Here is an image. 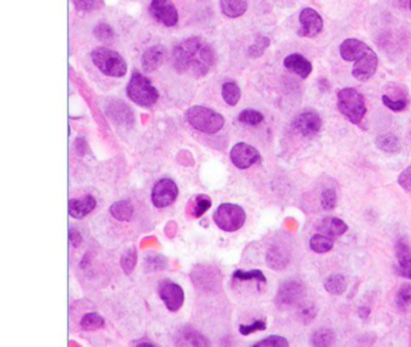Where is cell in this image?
Instances as JSON below:
<instances>
[{
    "label": "cell",
    "instance_id": "15",
    "mask_svg": "<svg viewBox=\"0 0 411 347\" xmlns=\"http://www.w3.org/2000/svg\"><path fill=\"white\" fill-rule=\"evenodd\" d=\"M284 65L288 72H293V74L300 76L304 80L308 79L310 74L313 72V64L303 54H288L284 59Z\"/></svg>",
    "mask_w": 411,
    "mask_h": 347
},
{
    "label": "cell",
    "instance_id": "22",
    "mask_svg": "<svg viewBox=\"0 0 411 347\" xmlns=\"http://www.w3.org/2000/svg\"><path fill=\"white\" fill-rule=\"evenodd\" d=\"M221 10L227 17L238 18L245 14L247 0H221Z\"/></svg>",
    "mask_w": 411,
    "mask_h": 347
},
{
    "label": "cell",
    "instance_id": "42",
    "mask_svg": "<svg viewBox=\"0 0 411 347\" xmlns=\"http://www.w3.org/2000/svg\"><path fill=\"white\" fill-rule=\"evenodd\" d=\"M398 183H399V186L404 191L411 193V165L410 167H408L407 169L403 170L402 173L399 174Z\"/></svg>",
    "mask_w": 411,
    "mask_h": 347
},
{
    "label": "cell",
    "instance_id": "1",
    "mask_svg": "<svg viewBox=\"0 0 411 347\" xmlns=\"http://www.w3.org/2000/svg\"><path fill=\"white\" fill-rule=\"evenodd\" d=\"M174 68L180 74L194 77L206 76L214 65V49L201 38H188L174 49Z\"/></svg>",
    "mask_w": 411,
    "mask_h": 347
},
{
    "label": "cell",
    "instance_id": "30",
    "mask_svg": "<svg viewBox=\"0 0 411 347\" xmlns=\"http://www.w3.org/2000/svg\"><path fill=\"white\" fill-rule=\"evenodd\" d=\"M104 318L97 312H88L81 320V327L85 330H97L103 328Z\"/></svg>",
    "mask_w": 411,
    "mask_h": 347
},
{
    "label": "cell",
    "instance_id": "17",
    "mask_svg": "<svg viewBox=\"0 0 411 347\" xmlns=\"http://www.w3.org/2000/svg\"><path fill=\"white\" fill-rule=\"evenodd\" d=\"M97 206V201L92 196H86L80 199H70L69 204H68V210H69V215L72 217L81 218L86 217L87 215H90Z\"/></svg>",
    "mask_w": 411,
    "mask_h": 347
},
{
    "label": "cell",
    "instance_id": "41",
    "mask_svg": "<svg viewBox=\"0 0 411 347\" xmlns=\"http://www.w3.org/2000/svg\"><path fill=\"white\" fill-rule=\"evenodd\" d=\"M185 339H187L188 344L193 345V346H204V345H209V341H206L204 337H201V334L194 332V330H187L185 332Z\"/></svg>",
    "mask_w": 411,
    "mask_h": 347
},
{
    "label": "cell",
    "instance_id": "33",
    "mask_svg": "<svg viewBox=\"0 0 411 347\" xmlns=\"http://www.w3.org/2000/svg\"><path fill=\"white\" fill-rule=\"evenodd\" d=\"M238 118L245 125H258L263 122L264 116L261 112L252 110V109H246L244 111L240 112Z\"/></svg>",
    "mask_w": 411,
    "mask_h": 347
},
{
    "label": "cell",
    "instance_id": "7",
    "mask_svg": "<svg viewBox=\"0 0 411 347\" xmlns=\"http://www.w3.org/2000/svg\"><path fill=\"white\" fill-rule=\"evenodd\" d=\"M307 288L300 280H287L280 286L275 303L280 309L298 307L305 298Z\"/></svg>",
    "mask_w": 411,
    "mask_h": 347
},
{
    "label": "cell",
    "instance_id": "5",
    "mask_svg": "<svg viewBox=\"0 0 411 347\" xmlns=\"http://www.w3.org/2000/svg\"><path fill=\"white\" fill-rule=\"evenodd\" d=\"M127 94L132 102L143 107H153L160 98L156 87L140 72H134L127 86Z\"/></svg>",
    "mask_w": 411,
    "mask_h": 347
},
{
    "label": "cell",
    "instance_id": "28",
    "mask_svg": "<svg viewBox=\"0 0 411 347\" xmlns=\"http://www.w3.org/2000/svg\"><path fill=\"white\" fill-rule=\"evenodd\" d=\"M335 343V334L333 330L322 328L313 334L311 345L316 347L332 346Z\"/></svg>",
    "mask_w": 411,
    "mask_h": 347
},
{
    "label": "cell",
    "instance_id": "29",
    "mask_svg": "<svg viewBox=\"0 0 411 347\" xmlns=\"http://www.w3.org/2000/svg\"><path fill=\"white\" fill-rule=\"evenodd\" d=\"M396 305L401 311H407L411 307V284H403L396 294Z\"/></svg>",
    "mask_w": 411,
    "mask_h": 347
},
{
    "label": "cell",
    "instance_id": "3",
    "mask_svg": "<svg viewBox=\"0 0 411 347\" xmlns=\"http://www.w3.org/2000/svg\"><path fill=\"white\" fill-rule=\"evenodd\" d=\"M186 118L193 128L206 134L217 133L224 125V116L201 105L188 109Z\"/></svg>",
    "mask_w": 411,
    "mask_h": 347
},
{
    "label": "cell",
    "instance_id": "23",
    "mask_svg": "<svg viewBox=\"0 0 411 347\" xmlns=\"http://www.w3.org/2000/svg\"><path fill=\"white\" fill-rule=\"evenodd\" d=\"M375 145L381 151L386 153H397L401 151V141L394 134L386 133L379 135L375 140Z\"/></svg>",
    "mask_w": 411,
    "mask_h": 347
},
{
    "label": "cell",
    "instance_id": "21",
    "mask_svg": "<svg viewBox=\"0 0 411 347\" xmlns=\"http://www.w3.org/2000/svg\"><path fill=\"white\" fill-rule=\"evenodd\" d=\"M211 208V199L206 194H197L189 201L187 213L191 217L199 218Z\"/></svg>",
    "mask_w": 411,
    "mask_h": 347
},
{
    "label": "cell",
    "instance_id": "45",
    "mask_svg": "<svg viewBox=\"0 0 411 347\" xmlns=\"http://www.w3.org/2000/svg\"><path fill=\"white\" fill-rule=\"evenodd\" d=\"M69 240H70L72 247H79L81 245V242H82V236L75 229H70L69 231Z\"/></svg>",
    "mask_w": 411,
    "mask_h": 347
},
{
    "label": "cell",
    "instance_id": "2",
    "mask_svg": "<svg viewBox=\"0 0 411 347\" xmlns=\"http://www.w3.org/2000/svg\"><path fill=\"white\" fill-rule=\"evenodd\" d=\"M338 109L353 125H359L366 114V102L362 94L353 88L338 91Z\"/></svg>",
    "mask_w": 411,
    "mask_h": 347
},
{
    "label": "cell",
    "instance_id": "35",
    "mask_svg": "<svg viewBox=\"0 0 411 347\" xmlns=\"http://www.w3.org/2000/svg\"><path fill=\"white\" fill-rule=\"evenodd\" d=\"M336 201H338V196H336V192H335V190H333V188H327V190L322 192V209L326 210V211H332V210H334L335 206H336Z\"/></svg>",
    "mask_w": 411,
    "mask_h": 347
},
{
    "label": "cell",
    "instance_id": "31",
    "mask_svg": "<svg viewBox=\"0 0 411 347\" xmlns=\"http://www.w3.org/2000/svg\"><path fill=\"white\" fill-rule=\"evenodd\" d=\"M137 261H138V251H137L134 246H132L122 256L121 267L123 272L125 274H132L134 270L135 265H137Z\"/></svg>",
    "mask_w": 411,
    "mask_h": 347
},
{
    "label": "cell",
    "instance_id": "34",
    "mask_svg": "<svg viewBox=\"0 0 411 347\" xmlns=\"http://www.w3.org/2000/svg\"><path fill=\"white\" fill-rule=\"evenodd\" d=\"M270 45V40L267 36H258L256 39L255 44L251 45L249 49V56L252 58H258L265 52Z\"/></svg>",
    "mask_w": 411,
    "mask_h": 347
},
{
    "label": "cell",
    "instance_id": "8",
    "mask_svg": "<svg viewBox=\"0 0 411 347\" xmlns=\"http://www.w3.org/2000/svg\"><path fill=\"white\" fill-rule=\"evenodd\" d=\"M178 196H179V188L176 186V183L170 178H163L153 186L151 201L156 208L163 209L173 204Z\"/></svg>",
    "mask_w": 411,
    "mask_h": 347
},
{
    "label": "cell",
    "instance_id": "20",
    "mask_svg": "<svg viewBox=\"0 0 411 347\" xmlns=\"http://www.w3.org/2000/svg\"><path fill=\"white\" fill-rule=\"evenodd\" d=\"M290 262V252L282 246H273L267 252V264L269 268L280 272Z\"/></svg>",
    "mask_w": 411,
    "mask_h": 347
},
{
    "label": "cell",
    "instance_id": "38",
    "mask_svg": "<svg viewBox=\"0 0 411 347\" xmlns=\"http://www.w3.org/2000/svg\"><path fill=\"white\" fill-rule=\"evenodd\" d=\"M146 264V269L148 272H161L164 268H166V259H163L161 256H151L145 261Z\"/></svg>",
    "mask_w": 411,
    "mask_h": 347
},
{
    "label": "cell",
    "instance_id": "47",
    "mask_svg": "<svg viewBox=\"0 0 411 347\" xmlns=\"http://www.w3.org/2000/svg\"><path fill=\"white\" fill-rule=\"evenodd\" d=\"M409 8H410V11H411V0H409Z\"/></svg>",
    "mask_w": 411,
    "mask_h": 347
},
{
    "label": "cell",
    "instance_id": "27",
    "mask_svg": "<svg viewBox=\"0 0 411 347\" xmlns=\"http://www.w3.org/2000/svg\"><path fill=\"white\" fill-rule=\"evenodd\" d=\"M222 98L231 107H235L242 98V91L235 82L229 81L222 86Z\"/></svg>",
    "mask_w": 411,
    "mask_h": 347
},
{
    "label": "cell",
    "instance_id": "10",
    "mask_svg": "<svg viewBox=\"0 0 411 347\" xmlns=\"http://www.w3.org/2000/svg\"><path fill=\"white\" fill-rule=\"evenodd\" d=\"M158 294L169 311H179L185 303L183 289L181 286L171 281H163L158 287Z\"/></svg>",
    "mask_w": 411,
    "mask_h": 347
},
{
    "label": "cell",
    "instance_id": "6",
    "mask_svg": "<svg viewBox=\"0 0 411 347\" xmlns=\"http://www.w3.org/2000/svg\"><path fill=\"white\" fill-rule=\"evenodd\" d=\"M246 214L242 206L231 203L219 205L214 214V222L221 231L233 233L244 226Z\"/></svg>",
    "mask_w": 411,
    "mask_h": 347
},
{
    "label": "cell",
    "instance_id": "24",
    "mask_svg": "<svg viewBox=\"0 0 411 347\" xmlns=\"http://www.w3.org/2000/svg\"><path fill=\"white\" fill-rule=\"evenodd\" d=\"M325 289L328 293L333 294V295H341L348 289V281L341 274H333V275L328 276L325 281Z\"/></svg>",
    "mask_w": 411,
    "mask_h": 347
},
{
    "label": "cell",
    "instance_id": "9",
    "mask_svg": "<svg viewBox=\"0 0 411 347\" xmlns=\"http://www.w3.org/2000/svg\"><path fill=\"white\" fill-rule=\"evenodd\" d=\"M378 64H379L378 54L371 47H368L355 61V65L352 68L353 77L357 81H361V82L371 80V77L375 75L376 70H378Z\"/></svg>",
    "mask_w": 411,
    "mask_h": 347
},
{
    "label": "cell",
    "instance_id": "18",
    "mask_svg": "<svg viewBox=\"0 0 411 347\" xmlns=\"http://www.w3.org/2000/svg\"><path fill=\"white\" fill-rule=\"evenodd\" d=\"M398 259V274L411 280V247L404 240H399L396 245Z\"/></svg>",
    "mask_w": 411,
    "mask_h": 347
},
{
    "label": "cell",
    "instance_id": "12",
    "mask_svg": "<svg viewBox=\"0 0 411 347\" xmlns=\"http://www.w3.org/2000/svg\"><path fill=\"white\" fill-rule=\"evenodd\" d=\"M261 160L258 150L249 144L238 143L231 150V160L239 169H247Z\"/></svg>",
    "mask_w": 411,
    "mask_h": 347
},
{
    "label": "cell",
    "instance_id": "39",
    "mask_svg": "<svg viewBox=\"0 0 411 347\" xmlns=\"http://www.w3.org/2000/svg\"><path fill=\"white\" fill-rule=\"evenodd\" d=\"M382 102H384V105L386 107H389V110H392L394 112H399L403 111V110H405V107H407L408 102L405 100H403V99H399V100H394V99H391V97L389 95H386L384 94L382 97Z\"/></svg>",
    "mask_w": 411,
    "mask_h": 347
},
{
    "label": "cell",
    "instance_id": "14",
    "mask_svg": "<svg viewBox=\"0 0 411 347\" xmlns=\"http://www.w3.org/2000/svg\"><path fill=\"white\" fill-rule=\"evenodd\" d=\"M292 127L295 128L298 133L304 135V137H311L318 134L322 128L321 117L318 114L313 111L302 112L295 117Z\"/></svg>",
    "mask_w": 411,
    "mask_h": 347
},
{
    "label": "cell",
    "instance_id": "46",
    "mask_svg": "<svg viewBox=\"0 0 411 347\" xmlns=\"http://www.w3.org/2000/svg\"><path fill=\"white\" fill-rule=\"evenodd\" d=\"M371 314V309L369 307H361L358 309V316L361 318H366Z\"/></svg>",
    "mask_w": 411,
    "mask_h": 347
},
{
    "label": "cell",
    "instance_id": "32",
    "mask_svg": "<svg viewBox=\"0 0 411 347\" xmlns=\"http://www.w3.org/2000/svg\"><path fill=\"white\" fill-rule=\"evenodd\" d=\"M233 277L239 281H257L258 284H265L267 279L263 272L258 269H254L251 272H244V270H237L233 274Z\"/></svg>",
    "mask_w": 411,
    "mask_h": 347
},
{
    "label": "cell",
    "instance_id": "37",
    "mask_svg": "<svg viewBox=\"0 0 411 347\" xmlns=\"http://www.w3.org/2000/svg\"><path fill=\"white\" fill-rule=\"evenodd\" d=\"M72 3L75 5L77 10L84 13H91L103 6V0H72Z\"/></svg>",
    "mask_w": 411,
    "mask_h": 347
},
{
    "label": "cell",
    "instance_id": "40",
    "mask_svg": "<svg viewBox=\"0 0 411 347\" xmlns=\"http://www.w3.org/2000/svg\"><path fill=\"white\" fill-rule=\"evenodd\" d=\"M267 330V323L264 321H255L252 325H242L239 327V332L242 335H250V334L256 333V332H262V330Z\"/></svg>",
    "mask_w": 411,
    "mask_h": 347
},
{
    "label": "cell",
    "instance_id": "36",
    "mask_svg": "<svg viewBox=\"0 0 411 347\" xmlns=\"http://www.w3.org/2000/svg\"><path fill=\"white\" fill-rule=\"evenodd\" d=\"M254 346L257 347H288L290 343L287 341L286 338L280 337V335H270L268 338L261 340L258 343H256Z\"/></svg>",
    "mask_w": 411,
    "mask_h": 347
},
{
    "label": "cell",
    "instance_id": "25",
    "mask_svg": "<svg viewBox=\"0 0 411 347\" xmlns=\"http://www.w3.org/2000/svg\"><path fill=\"white\" fill-rule=\"evenodd\" d=\"M309 246L315 254H327L334 247V241L332 239V236L315 234L309 241Z\"/></svg>",
    "mask_w": 411,
    "mask_h": 347
},
{
    "label": "cell",
    "instance_id": "43",
    "mask_svg": "<svg viewBox=\"0 0 411 347\" xmlns=\"http://www.w3.org/2000/svg\"><path fill=\"white\" fill-rule=\"evenodd\" d=\"M316 314H318V310H316L313 305L305 307L304 309H302V311H300V318H302V321H303L304 323L308 325L311 321L315 320Z\"/></svg>",
    "mask_w": 411,
    "mask_h": 347
},
{
    "label": "cell",
    "instance_id": "4",
    "mask_svg": "<svg viewBox=\"0 0 411 347\" xmlns=\"http://www.w3.org/2000/svg\"><path fill=\"white\" fill-rule=\"evenodd\" d=\"M91 57L94 65L98 68L104 75L122 77L127 72V63L121 54L114 49L97 47L92 51Z\"/></svg>",
    "mask_w": 411,
    "mask_h": 347
},
{
    "label": "cell",
    "instance_id": "16",
    "mask_svg": "<svg viewBox=\"0 0 411 347\" xmlns=\"http://www.w3.org/2000/svg\"><path fill=\"white\" fill-rule=\"evenodd\" d=\"M166 51L163 46H153L144 52L141 65L146 72H153L161 67L166 59Z\"/></svg>",
    "mask_w": 411,
    "mask_h": 347
},
{
    "label": "cell",
    "instance_id": "11",
    "mask_svg": "<svg viewBox=\"0 0 411 347\" xmlns=\"http://www.w3.org/2000/svg\"><path fill=\"white\" fill-rule=\"evenodd\" d=\"M300 36L303 38H315L323 29V20L321 15L313 8H304L300 14Z\"/></svg>",
    "mask_w": 411,
    "mask_h": 347
},
{
    "label": "cell",
    "instance_id": "44",
    "mask_svg": "<svg viewBox=\"0 0 411 347\" xmlns=\"http://www.w3.org/2000/svg\"><path fill=\"white\" fill-rule=\"evenodd\" d=\"M95 36H98L99 39H102V40L107 39V38H111V28L107 26V24H100V26L95 28Z\"/></svg>",
    "mask_w": 411,
    "mask_h": 347
},
{
    "label": "cell",
    "instance_id": "19",
    "mask_svg": "<svg viewBox=\"0 0 411 347\" xmlns=\"http://www.w3.org/2000/svg\"><path fill=\"white\" fill-rule=\"evenodd\" d=\"M316 228H318V231H321L322 234H325V236H340L348 231L349 226L340 218L327 217L320 221Z\"/></svg>",
    "mask_w": 411,
    "mask_h": 347
},
{
    "label": "cell",
    "instance_id": "13",
    "mask_svg": "<svg viewBox=\"0 0 411 347\" xmlns=\"http://www.w3.org/2000/svg\"><path fill=\"white\" fill-rule=\"evenodd\" d=\"M150 10L153 17L166 27H174L179 21V14L171 0H153Z\"/></svg>",
    "mask_w": 411,
    "mask_h": 347
},
{
    "label": "cell",
    "instance_id": "26",
    "mask_svg": "<svg viewBox=\"0 0 411 347\" xmlns=\"http://www.w3.org/2000/svg\"><path fill=\"white\" fill-rule=\"evenodd\" d=\"M110 213H111L112 217L116 218L117 221L128 222L133 216L134 210H133V206H132L130 201H120L111 205Z\"/></svg>",
    "mask_w": 411,
    "mask_h": 347
}]
</instances>
